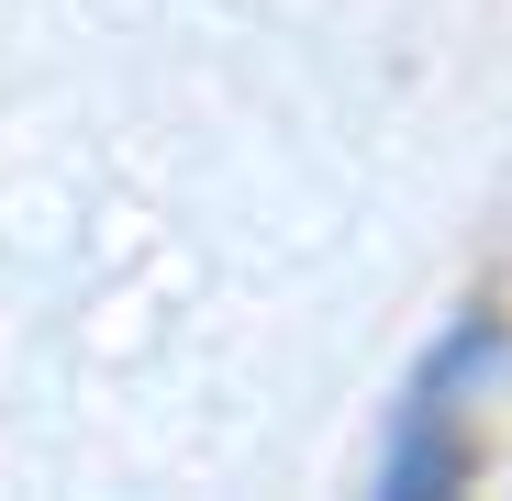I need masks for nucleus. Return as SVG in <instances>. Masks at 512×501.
Masks as SVG:
<instances>
[{"instance_id":"f257e3e1","label":"nucleus","mask_w":512,"mask_h":501,"mask_svg":"<svg viewBox=\"0 0 512 501\" xmlns=\"http://www.w3.org/2000/svg\"><path fill=\"white\" fill-rule=\"evenodd\" d=\"M490 368H501V323H490V312L446 323L435 346H423V368H412V390H401V412H390L379 490L435 501V490H457V479H468V390H479Z\"/></svg>"}]
</instances>
